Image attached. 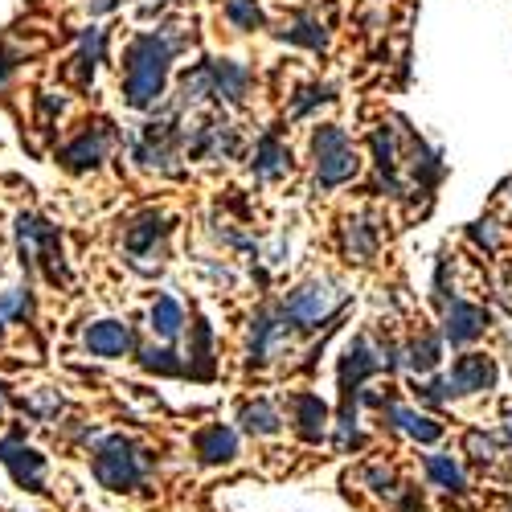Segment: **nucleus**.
I'll use <instances>...</instances> for the list:
<instances>
[{"label": "nucleus", "instance_id": "f257e3e1", "mask_svg": "<svg viewBox=\"0 0 512 512\" xmlns=\"http://www.w3.org/2000/svg\"><path fill=\"white\" fill-rule=\"evenodd\" d=\"M168 58H173V50H168V41L156 37V33H144L132 41V50H127V103L132 107H148L160 87H164V74H168Z\"/></svg>", "mask_w": 512, "mask_h": 512}, {"label": "nucleus", "instance_id": "f03ea898", "mask_svg": "<svg viewBox=\"0 0 512 512\" xmlns=\"http://www.w3.org/2000/svg\"><path fill=\"white\" fill-rule=\"evenodd\" d=\"M95 476L103 488L111 492H132L140 480H144V459L136 451V443H127L123 435L115 439H103L95 447Z\"/></svg>", "mask_w": 512, "mask_h": 512}, {"label": "nucleus", "instance_id": "7ed1b4c3", "mask_svg": "<svg viewBox=\"0 0 512 512\" xmlns=\"http://www.w3.org/2000/svg\"><path fill=\"white\" fill-rule=\"evenodd\" d=\"M316 173H320V185H340L357 173V156L340 127H320L316 132Z\"/></svg>", "mask_w": 512, "mask_h": 512}, {"label": "nucleus", "instance_id": "20e7f679", "mask_svg": "<svg viewBox=\"0 0 512 512\" xmlns=\"http://www.w3.org/2000/svg\"><path fill=\"white\" fill-rule=\"evenodd\" d=\"M332 304H336V295L324 287V283H312V287H300L295 295H287V304H283V320H291V324H316V320H324L328 312H332Z\"/></svg>", "mask_w": 512, "mask_h": 512}, {"label": "nucleus", "instance_id": "39448f33", "mask_svg": "<svg viewBox=\"0 0 512 512\" xmlns=\"http://www.w3.org/2000/svg\"><path fill=\"white\" fill-rule=\"evenodd\" d=\"M492 381H496V365L480 353H467V357L455 361V369L447 377V390L451 394H480V390L492 386Z\"/></svg>", "mask_w": 512, "mask_h": 512}, {"label": "nucleus", "instance_id": "423d86ee", "mask_svg": "<svg viewBox=\"0 0 512 512\" xmlns=\"http://www.w3.org/2000/svg\"><path fill=\"white\" fill-rule=\"evenodd\" d=\"M82 340H87V349H91L95 357H123V353H132V345H136L132 328L119 324V320H99V324H91Z\"/></svg>", "mask_w": 512, "mask_h": 512}, {"label": "nucleus", "instance_id": "0eeeda50", "mask_svg": "<svg viewBox=\"0 0 512 512\" xmlns=\"http://www.w3.org/2000/svg\"><path fill=\"white\" fill-rule=\"evenodd\" d=\"M484 324H488V316H484L480 308H472V304H455V308L447 312L443 332H447L451 345H467V340H476V336L484 332Z\"/></svg>", "mask_w": 512, "mask_h": 512}, {"label": "nucleus", "instance_id": "6e6552de", "mask_svg": "<svg viewBox=\"0 0 512 512\" xmlns=\"http://www.w3.org/2000/svg\"><path fill=\"white\" fill-rule=\"evenodd\" d=\"M197 455L205 463H230L238 455V435L226 431V426H205L197 435Z\"/></svg>", "mask_w": 512, "mask_h": 512}, {"label": "nucleus", "instance_id": "1a4fd4ad", "mask_svg": "<svg viewBox=\"0 0 512 512\" xmlns=\"http://www.w3.org/2000/svg\"><path fill=\"white\" fill-rule=\"evenodd\" d=\"M381 361L373 357V349H369V340H357V345L345 353V365H340V386H345V394H353L361 381L377 369Z\"/></svg>", "mask_w": 512, "mask_h": 512}, {"label": "nucleus", "instance_id": "9d476101", "mask_svg": "<svg viewBox=\"0 0 512 512\" xmlns=\"http://www.w3.org/2000/svg\"><path fill=\"white\" fill-rule=\"evenodd\" d=\"M103 152H107V132H103V127H95V132H82V136L62 152V160H66L70 168H95V164L103 160Z\"/></svg>", "mask_w": 512, "mask_h": 512}, {"label": "nucleus", "instance_id": "9b49d317", "mask_svg": "<svg viewBox=\"0 0 512 512\" xmlns=\"http://www.w3.org/2000/svg\"><path fill=\"white\" fill-rule=\"evenodd\" d=\"M205 70H209V91H213V95L242 99L246 82H250V74H246L242 66H234V62H209Z\"/></svg>", "mask_w": 512, "mask_h": 512}, {"label": "nucleus", "instance_id": "f8f14e48", "mask_svg": "<svg viewBox=\"0 0 512 512\" xmlns=\"http://www.w3.org/2000/svg\"><path fill=\"white\" fill-rule=\"evenodd\" d=\"M279 336H283V324L271 312H259V316H254V332H250V357L267 361L275 353V345H279Z\"/></svg>", "mask_w": 512, "mask_h": 512}, {"label": "nucleus", "instance_id": "ddd939ff", "mask_svg": "<svg viewBox=\"0 0 512 512\" xmlns=\"http://www.w3.org/2000/svg\"><path fill=\"white\" fill-rule=\"evenodd\" d=\"M386 414L402 426V431H406L410 439H418V443H435V439L443 435V426H439V422H431L426 414H414V410H402V406H386Z\"/></svg>", "mask_w": 512, "mask_h": 512}, {"label": "nucleus", "instance_id": "4468645a", "mask_svg": "<svg viewBox=\"0 0 512 512\" xmlns=\"http://www.w3.org/2000/svg\"><path fill=\"white\" fill-rule=\"evenodd\" d=\"M324 418H328V406L316 394H300V398H295V422H300V435L304 439H312V443L320 439Z\"/></svg>", "mask_w": 512, "mask_h": 512}, {"label": "nucleus", "instance_id": "2eb2a0df", "mask_svg": "<svg viewBox=\"0 0 512 512\" xmlns=\"http://www.w3.org/2000/svg\"><path fill=\"white\" fill-rule=\"evenodd\" d=\"M242 426L250 435H275L279 431V410L271 402H254L242 410Z\"/></svg>", "mask_w": 512, "mask_h": 512}, {"label": "nucleus", "instance_id": "dca6fc26", "mask_svg": "<svg viewBox=\"0 0 512 512\" xmlns=\"http://www.w3.org/2000/svg\"><path fill=\"white\" fill-rule=\"evenodd\" d=\"M181 324H185V312H181L177 300H156V308H152V328H156L164 340H173V336L181 332Z\"/></svg>", "mask_w": 512, "mask_h": 512}, {"label": "nucleus", "instance_id": "f3484780", "mask_svg": "<svg viewBox=\"0 0 512 512\" xmlns=\"http://www.w3.org/2000/svg\"><path fill=\"white\" fill-rule=\"evenodd\" d=\"M426 472H431V480L447 492H463V472H459V463H451L447 455H431L426 459Z\"/></svg>", "mask_w": 512, "mask_h": 512}, {"label": "nucleus", "instance_id": "a211bd4d", "mask_svg": "<svg viewBox=\"0 0 512 512\" xmlns=\"http://www.w3.org/2000/svg\"><path fill=\"white\" fill-rule=\"evenodd\" d=\"M254 160H259V164H254V168H259V177H279L287 156H283V148H279V140H275V136H263L259 156H254Z\"/></svg>", "mask_w": 512, "mask_h": 512}, {"label": "nucleus", "instance_id": "6ab92c4d", "mask_svg": "<svg viewBox=\"0 0 512 512\" xmlns=\"http://www.w3.org/2000/svg\"><path fill=\"white\" fill-rule=\"evenodd\" d=\"M33 312V300L25 287H13L9 295H0V320H25Z\"/></svg>", "mask_w": 512, "mask_h": 512}, {"label": "nucleus", "instance_id": "aec40b11", "mask_svg": "<svg viewBox=\"0 0 512 512\" xmlns=\"http://www.w3.org/2000/svg\"><path fill=\"white\" fill-rule=\"evenodd\" d=\"M164 234V226H160V218H144L132 234H127V250H132V254H148V246L156 242Z\"/></svg>", "mask_w": 512, "mask_h": 512}, {"label": "nucleus", "instance_id": "412c9836", "mask_svg": "<svg viewBox=\"0 0 512 512\" xmlns=\"http://www.w3.org/2000/svg\"><path fill=\"white\" fill-rule=\"evenodd\" d=\"M226 17H230L238 29H254V25L263 21V13H259V5H254V0H230Z\"/></svg>", "mask_w": 512, "mask_h": 512}, {"label": "nucleus", "instance_id": "4be33fe9", "mask_svg": "<svg viewBox=\"0 0 512 512\" xmlns=\"http://www.w3.org/2000/svg\"><path fill=\"white\" fill-rule=\"evenodd\" d=\"M410 365H414L418 373L435 369V365H439V340H435V336H422V345L410 349Z\"/></svg>", "mask_w": 512, "mask_h": 512}, {"label": "nucleus", "instance_id": "5701e85b", "mask_svg": "<svg viewBox=\"0 0 512 512\" xmlns=\"http://www.w3.org/2000/svg\"><path fill=\"white\" fill-rule=\"evenodd\" d=\"M287 37L291 41H304V46H312V50L324 46V33H320V25L312 17H300V21H295V29H287Z\"/></svg>", "mask_w": 512, "mask_h": 512}, {"label": "nucleus", "instance_id": "b1692460", "mask_svg": "<svg viewBox=\"0 0 512 512\" xmlns=\"http://www.w3.org/2000/svg\"><path fill=\"white\" fill-rule=\"evenodd\" d=\"M144 369H156V373H181L185 365L168 353V349H148L144 353Z\"/></svg>", "mask_w": 512, "mask_h": 512}, {"label": "nucleus", "instance_id": "393cba45", "mask_svg": "<svg viewBox=\"0 0 512 512\" xmlns=\"http://www.w3.org/2000/svg\"><path fill=\"white\" fill-rule=\"evenodd\" d=\"M349 246H353L357 259H369V254H373V234L365 230V222H357V230L349 234Z\"/></svg>", "mask_w": 512, "mask_h": 512}, {"label": "nucleus", "instance_id": "a878e982", "mask_svg": "<svg viewBox=\"0 0 512 512\" xmlns=\"http://www.w3.org/2000/svg\"><path fill=\"white\" fill-rule=\"evenodd\" d=\"M467 447L476 451V459H492V443H488V439H480V435H467Z\"/></svg>", "mask_w": 512, "mask_h": 512}, {"label": "nucleus", "instance_id": "bb28decb", "mask_svg": "<svg viewBox=\"0 0 512 512\" xmlns=\"http://www.w3.org/2000/svg\"><path fill=\"white\" fill-rule=\"evenodd\" d=\"M472 238H476V242H484L488 250L496 246V234H492V230H484V222H480V226H472Z\"/></svg>", "mask_w": 512, "mask_h": 512}, {"label": "nucleus", "instance_id": "cd10ccee", "mask_svg": "<svg viewBox=\"0 0 512 512\" xmlns=\"http://www.w3.org/2000/svg\"><path fill=\"white\" fill-rule=\"evenodd\" d=\"M107 9H115V0H91V13H107Z\"/></svg>", "mask_w": 512, "mask_h": 512}]
</instances>
